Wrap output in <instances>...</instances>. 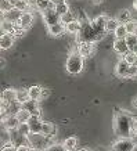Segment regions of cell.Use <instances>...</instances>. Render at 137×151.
<instances>
[{"mask_svg": "<svg viewBox=\"0 0 137 151\" xmlns=\"http://www.w3.org/2000/svg\"><path fill=\"white\" fill-rule=\"evenodd\" d=\"M133 122L134 119L128 112H116L114 115V132L118 137H130L133 130Z\"/></svg>", "mask_w": 137, "mask_h": 151, "instance_id": "cell-1", "label": "cell"}, {"mask_svg": "<svg viewBox=\"0 0 137 151\" xmlns=\"http://www.w3.org/2000/svg\"><path fill=\"white\" fill-rule=\"evenodd\" d=\"M83 67H85V58L79 54L78 50H73L65 61L67 72L71 75H79L83 71Z\"/></svg>", "mask_w": 137, "mask_h": 151, "instance_id": "cell-2", "label": "cell"}, {"mask_svg": "<svg viewBox=\"0 0 137 151\" xmlns=\"http://www.w3.org/2000/svg\"><path fill=\"white\" fill-rule=\"evenodd\" d=\"M28 140H29V146L33 148H37L39 151H44L50 146V139L46 137L42 133H31L28 136Z\"/></svg>", "mask_w": 137, "mask_h": 151, "instance_id": "cell-3", "label": "cell"}, {"mask_svg": "<svg viewBox=\"0 0 137 151\" xmlns=\"http://www.w3.org/2000/svg\"><path fill=\"white\" fill-rule=\"evenodd\" d=\"M136 144L133 143L132 137H118L112 143L111 151H133Z\"/></svg>", "mask_w": 137, "mask_h": 151, "instance_id": "cell-4", "label": "cell"}, {"mask_svg": "<svg viewBox=\"0 0 137 151\" xmlns=\"http://www.w3.org/2000/svg\"><path fill=\"white\" fill-rule=\"evenodd\" d=\"M42 15H43V21L46 22L47 27H51V25H55V24L61 22V15L57 13V10L54 9H47L44 11H42Z\"/></svg>", "mask_w": 137, "mask_h": 151, "instance_id": "cell-5", "label": "cell"}, {"mask_svg": "<svg viewBox=\"0 0 137 151\" xmlns=\"http://www.w3.org/2000/svg\"><path fill=\"white\" fill-rule=\"evenodd\" d=\"M76 50L83 58H87V57H91V55L96 54V45L91 43V42H83V43H79Z\"/></svg>", "mask_w": 137, "mask_h": 151, "instance_id": "cell-6", "label": "cell"}, {"mask_svg": "<svg viewBox=\"0 0 137 151\" xmlns=\"http://www.w3.org/2000/svg\"><path fill=\"white\" fill-rule=\"evenodd\" d=\"M22 13L24 11L15 9V7H9L7 10H4V13H3V18L9 19V21H13V22H18V19L21 18Z\"/></svg>", "mask_w": 137, "mask_h": 151, "instance_id": "cell-7", "label": "cell"}, {"mask_svg": "<svg viewBox=\"0 0 137 151\" xmlns=\"http://www.w3.org/2000/svg\"><path fill=\"white\" fill-rule=\"evenodd\" d=\"M129 68H130V64H128L123 58L119 60L116 67H115V75H116L118 78H126L128 79Z\"/></svg>", "mask_w": 137, "mask_h": 151, "instance_id": "cell-8", "label": "cell"}, {"mask_svg": "<svg viewBox=\"0 0 137 151\" xmlns=\"http://www.w3.org/2000/svg\"><path fill=\"white\" fill-rule=\"evenodd\" d=\"M42 134H44L46 137L54 139V136L57 134V128H55V125L53 122H49V121H46L43 122V126H42Z\"/></svg>", "mask_w": 137, "mask_h": 151, "instance_id": "cell-9", "label": "cell"}, {"mask_svg": "<svg viewBox=\"0 0 137 151\" xmlns=\"http://www.w3.org/2000/svg\"><path fill=\"white\" fill-rule=\"evenodd\" d=\"M15 42V36L11 35V33H1V37H0V47L1 50H9L11 49Z\"/></svg>", "mask_w": 137, "mask_h": 151, "instance_id": "cell-10", "label": "cell"}, {"mask_svg": "<svg viewBox=\"0 0 137 151\" xmlns=\"http://www.w3.org/2000/svg\"><path fill=\"white\" fill-rule=\"evenodd\" d=\"M114 51L121 55H125L126 53L130 51V49H129L128 43H126L125 39H115L114 40Z\"/></svg>", "mask_w": 137, "mask_h": 151, "instance_id": "cell-11", "label": "cell"}, {"mask_svg": "<svg viewBox=\"0 0 137 151\" xmlns=\"http://www.w3.org/2000/svg\"><path fill=\"white\" fill-rule=\"evenodd\" d=\"M3 126H4L6 130H15V129H18V126H19V121L17 119L15 114H14V115H9V116H6L4 121H3Z\"/></svg>", "mask_w": 137, "mask_h": 151, "instance_id": "cell-12", "label": "cell"}, {"mask_svg": "<svg viewBox=\"0 0 137 151\" xmlns=\"http://www.w3.org/2000/svg\"><path fill=\"white\" fill-rule=\"evenodd\" d=\"M1 100L9 103V104H11L13 101H17V89H13V87L4 89L1 93Z\"/></svg>", "mask_w": 137, "mask_h": 151, "instance_id": "cell-13", "label": "cell"}, {"mask_svg": "<svg viewBox=\"0 0 137 151\" xmlns=\"http://www.w3.org/2000/svg\"><path fill=\"white\" fill-rule=\"evenodd\" d=\"M17 24L21 25L22 28H25V29H28V28L33 24V14L31 13V11H24L22 15H21V18L18 19Z\"/></svg>", "mask_w": 137, "mask_h": 151, "instance_id": "cell-14", "label": "cell"}, {"mask_svg": "<svg viewBox=\"0 0 137 151\" xmlns=\"http://www.w3.org/2000/svg\"><path fill=\"white\" fill-rule=\"evenodd\" d=\"M47 28H49V33L51 36H55V37L61 36V35H64L67 32V27L62 22H58L55 25H51V27H47Z\"/></svg>", "mask_w": 137, "mask_h": 151, "instance_id": "cell-15", "label": "cell"}, {"mask_svg": "<svg viewBox=\"0 0 137 151\" xmlns=\"http://www.w3.org/2000/svg\"><path fill=\"white\" fill-rule=\"evenodd\" d=\"M29 126H31V130L32 133H42V126H43V121L40 119V116H36L33 115L32 118L29 119Z\"/></svg>", "mask_w": 137, "mask_h": 151, "instance_id": "cell-16", "label": "cell"}, {"mask_svg": "<svg viewBox=\"0 0 137 151\" xmlns=\"http://www.w3.org/2000/svg\"><path fill=\"white\" fill-rule=\"evenodd\" d=\"M39 100H29L27 101L25 104L22 105L24 108H27L28 111H31L32 115H36V116H40V108H39Z\"/></svg>", "mask_w": 137, "mask_h": 151, "instance_id": "cell-17", "label": "cell"}, {"mask_svg": "<svg viewBox=\"0 0 137 151\" xmlns=\"http://www.w3.org/2000/svg\"><path fill=\"white\" fill-rule=\"evenodd\" d=\"M42 90H43V87L39 86V85H33V86L28 87L29 99H31V100H40L42 99Z\"/></svg>", "mask_w": 137, "mask_h": 151, "instance_id": "cell-18", "label": "cell"}, {"mask_svg": "<svg viewBox=\"0 0 137 151\" xmlns=\"http://www.w3.org/2000/svg\"><path fill=\"white\" fill-rule=\"evenodd\" d=\"M15 116H17V119L19 121V124H22V122H29V119L32 118L33 115L31 114V111H28L27 108L21 107V108L15 112Z\"/></svg>", "mask_w": 137, "mask_h": 151, "instance_id": "cell-19", "label": "cell"}, {"mask_svg": "<svg viewBox=\"0 0 137 151\" xmlns=\"http://www.w3.org/2000/svg\"><path fill=\"white\" fill-rule=\"evenodd\" d=\"M67 27V32L68 33H72V35H79L80 33V31H82V24L79 22L78 19H75V21H72V22H69L68 25H65Z\"/></svg>", "mask_w": 137, "mask_h": 151, "instance_id": "cell-20", "label": "cell"}, {"mask_svg": "<svg viewBox=\"0 0 137 151\" xmlns=\"http://www.w3.org/2000/svg\"><path fill=\"white\" fill-rule=\"evenodd\" d=\"M29 94H28V89H17V103L19 105H24L27 101H29Z\"/></svg>", "mask_w": 137, "mask_h": 151, "instance_id": "cell-21", "label": "cell"}, {"mask_svg": "<svg viewBox=\"0 0 137 151\" xmlns=\"http://www.w3.org/2000/svg\"><path fill=\"white\" fill-rule=\"evenodd\" d=\"M115 18L118 19L121 24H126L128 21H130V19H132V13H130V10H128V9L121 10Z\"/></svg>", "mask_w": 137, "mask_h": 151, "instance_id": "cell-22", "label": "cell"}, {"mask_svg": "<svg viewBox=\"0 0 137 151\" xmlns=\"http://www.w3.org/2000/svg\"><path fill=\"white\" fill-rule=\"evenodd\" d=\"M62 146H64L68 151H73L76 147H78V137H75V136L67 137L64 142H62Z\"/></svg>", "mask_w": 137, "mask_h": 151, "instance_id": "cell-23", "label": "cell"}, {"mask_svg": "<svg viewBox=\"0 0 137 151\" xmlns=\"http://www.w3.org/2000/svg\"><path fill=\"white\" fill-rule=\"evenodd\" d=\"M114 36H115V39H125V37L128 36V29H126L125 24H119L118 28L115 29Z\"/></svg>", "mask_w": 137, "mask_h": 151, "instance_id": "cell-24", "label": "cell"}, {"mask_svg": "<svg viewBox=\"0 0 137 151\" xmlns=\"http://www.w3.org/2000/svg\"><path fill=\"white\" fill-rule=\"evenodd\" d=\"M125 40L128 43V46L130 50H136L137 49V35L136 33H128V36L125 37Z\"/></svg>", "mask_w": 137, "mask_h": 151, "instance_id": "cell-25", "label": "cell"}, {"mask_svg": "<svg viewBox=\"0 0 137 151\" xmlns=\"http://www.w3.org/2000/svg\"><path fill=\"white\" fill-rule=\"evenodd\" d=\"M119 21L116 18H108L107 19V22H105V32H115V29L118 28L119 25Z\"/></svg>", "mask_w": 137, "mask_h": 151, "instance_id": "cell-26", "label": "cell"}, {"mask_svg": "<svg viewBox=\"0 0 137 151\" xmlns=\"http://www.w3.org/2000/svg\"><path fill=\"white\" fill-rule=\"evenodd\" d=\"M17 22H13V21H9V19H1V32L3 33H11L13 32L14 27H15Z\"/></svg>", "mask_w": 137, "mask_h": 151, "instance_id": "cell-27", "label": "cell"}, {"mask_svg": "<svg viewBox=\"0 0 137 151\" xmlns=\"http://www.w3.org/2000/svg\"><path fill=\"white\" fill-rule=\"evenodd\" d=\"M123 60L128 63V64L136 65L137 64V53L136 51H133V50H130L129 53H126V54L123 55Z\"/></svg>", "mask_w": 137, "mask_h": 151, "instance_id": "cell-28", "label": "cell"}, {"mask_svg": "<svg viewBox=\"0 0 137 151\" xmlns=\"http://www.w3.org/2000/svg\"><path fill=\"white\" fill-rule=\"evenodd\" d=\"M22 136H25V137H28L31 133H32V130H31V126H29V124L28 122H22V124H19L18 129H17Z\"/></svg>", "mask_w": 137, "mask_h": 151, "instance_id": "cell-29", "label": "cell"}, {"mask_svg": "<svg viewBox=\"0 0 137 151\" xmlns=\"http://www.w3.org/2000/svg\"><path fill=\"white\" fill-rule=\"evenodd\" d=\"M75 15H73L72 11H68V13H65L61 15V22L64 24V25H68L69 22H72V21H75Z\"/></svg>", "mask_w": 137, "mask_h": 151, "instance_id": "cell-30", "label": "cell"}, {"mask_svg": "<svg viewBox=\"0 0 137 151\" xmlns=\"http://www.w3.org/2000/svg\"><path fill=\"white\" fill-rule=\"evenodd\" d=\"M55 10H57V13L60 15H62V14L68 13L69 11V6L67 1H62V3H58V4H55Z\"/></svg>", "mask_w": 137, "mask_h": 151, "instance_id": "cell-31", "label": "cell"}, {"mask_svg": "<svg viewBox=\"0 0 137 151\" xmlns=\"http://www.w3.org/2000/svg\"><path fill=\"white\" fill-rule=\"evenodd\" d=\"M44 151H68L62 144H58V143H53L50 146L47 147Z\"/></svg>", "mask_w": 137, "mask_h": 151, "instance_id": "cell-32", "label": "cell"}, {"mask_svg": "<svg viewBox=\"0 0 137 151\" xmlns=\"http://www.w3.org/2000/svg\"><path fill=\"white\" fill-rule=\"evenodd\" d=\"M25 28H22L21 25H18V24H15V27H14L13 29V32H11V35H14L15 37H18V36H22L24 33H25Z\"/></svg>", "mask_w": 137, "mask_h": 151, "instance_id": "cell-33", "label": "cell"}, {"mask_svg": "<svg viewBox=\"0 0 137 151\" xmlns=\"http://www.w3.org/2000/svg\"><path fill=\"white\" fill-rule=\"evenodd\" d=\"M126 25V29H128V33H134L137 29V21H134V19H130V21H128V22L125 24Z\"/></svg>", "mask_w": 137, "mask_h": 151, "instance_id": "cell-34", "label": "cell"}, {"mask_svg": "<svg viewBox=\"0 0 137 151\" xmlns=\"http://www.w3.org/2000/svg\"><path fill=\"white\" fill-rule=\"evenodd\" d=\"M128 79H137V64L136 65H130L128 73Z\"/></svg>", "mask_w": 137, "mask_h": 151, "instance_id": "cell-35", "label": "cell"}, {"mask_svg": "<svg viewBox=\"0 0 137 151\" xmlns=\"http://www.w3.org/2000/svg\"><path fill=\"white\" fill-rule=\"evenodd\" d=\"M1 151H15V146H14L13 143L7 142L4 146L1 147Z\"/></svg>", "mask_w": 137, "mask_h": 151, "instance_id": "cell-36", "label": "cell"}, {"mask_svg": "<svg viewBox=\"0 0 137 151\" xmlns=\"http://www.w3.org/2000/svg\"><path fill=\"white\" fill-rule=\"evenodd\" d=\"M9 103H6V101L1 100V104H0V111H1V115L6 114L7 112V110H9Z\"/></svg>", "mask_w": 137, "mask_h": 151, "instance_id": "cell-37", "label": "cell"}, {"mask_svg": "<svg viewBox=\"0 0 137 151\" xmlns=\"http://www.w3.org/2000/svg\"><path fill=\"white\" fill-rule=\"evenodd\" d=\"M29 144H19V146H15V151H29Z\"/></svg>", "mask_w": 137, "mask_h": 151, "instance_id": "cell-38", "label": "cell"}, {"mask_svg": "<svg viewBox=\"0 0 137 151\" xmlns=\"http://www.w3.org/2000/svg\"><path fill=\"white\" fill-rule=\"evenodd\" d=\"M132 107L133 108H137V94L133 96V99H132Z\"/></svg>", "mask_w": 137, "mask_h": 151, "instance_id": "cell-39", "label": "cell"}, {"mask_svg": "<svg viewBox=\"0 0 137 151\" xmlns=\"http://www.w3.org/2000/svg\"><path fill=\"white\" fill-rule=\"evenodd\" d=\"M49 94H50V92H49V90H46V89H43V90H42V99H43V97H47Z\"/></svg>", "mask_w": 137, "mask_h": 151, "instance_id": "cell-40", "label": "cell"}, {"mask_svg": "<svg viewBox=\"0 0 137 151\" xmlns=\"http://www.w3.org/2000/svg\"><path fill=\"white\" fill-rule=\"evenodd\" d=\"M130 137H132L133 143H134V144H136V146H137V133H133V134H132V136H130Z\"/></svg>", "mask_w": 137, "mask_h": 151, "instance_id": "cell-41", "label": "cell"}, {"mask_svg": "<svg viewBox=\"0 0 137 151\" xmlns=\"http://www.w3.org/2000/svg\"><path fill=\"white\" fill-rule=\"evenodd\" d=\"M133 130L134 133H137V119H134V122H133Z\"/></svg>", "mask_w": 137, "mask_h": 151, "instance_id": "cell-42", "label": "cell"}, {"mask_svg": "<svg viewBox=\"0 0 137 151\" xmlns=\"http://www.w3.org/2000/svg\"><path fill=\"white\" fill-rule=\"evenodd\" d=\"M90 1L93 4H101V3H103V0H90Z\"/></svg>", "mask_w": 137, "mask_h": 151, "instance_id": "cell-43", "label": "cell"}, {"mask_svg": "<svg viewBox=\"0 0 137 151\" xmlns=\"http://www.w3.org/2000/svg\"><path fill=\"white\" fill-rule=\"evenodd\" d=\"M54 4H58V3H62V1H65V0H51Z\"/></svg>", "mask_w": 137, "mask_h": 151, "instance_id": "cell-44", "label": "cell"}, {"mask_svg": "<svg viewBox=\"0 0 137 151\" xmlns=\"http://www.w3.org/2000/svg\"><path fill=\"white\" fill-rule=\"evenodd\" d=\"M91 151H105L104 148H101V147H96V148H93Z\"/></svg>", "mask_w": 137, "mask_h": 151, "instance_id": "cell-45", "label": "cell"}, {"mask_svg": "<svg viewBox=\"0 0 137 151\" xmlns=\"http://www.w3.org/2000/svg\"><path fill=\"white\" fill-rule=\"evenodd\" d=\"M133 7L137 10V0H134V1H133Z\"/></svg>", "mask_w": 137, "mask_h": 151, "instance_id": "cell-46", "label": "cell"}, {"mask_svg": "<svg viewBox=\"0 0 137 151\" xmlns=\"http://www.w3.org/2000/svg\"><path fill=\"white\" fill-rule=\"evenodd\" d=\"M76 151H90L89 148H79V150H76Z\"/></svg>", "mask_w": 137, "mask_h": 151, "instance_id": "cell-47", "label": "cell"}, {"mask_svg": "<svg viewBox=\"0 0 137 151\" xmlns=\"http://www.w3.org/2000/svg\"><path fill=\"white\" fill-rule=\"evenodd\" d=\"M29 151H39L37 148H33V147H29Z\"/></svg>", "mask_w": 137, "mask_h": 151, "instance_id": "cell-48", "label": "cell"}, {"mask_svg": "<svg viewBox=\"0 0 137 151\" xmlns=\"http://www.w3.org/2000/svg\"><path fill=\"white\" fill-rule=\"evenodd\" d=\"M134 33H136V35H137V29H136V32H134Z\"/></svg>", "mask_w": 137, "mask_h": 151, "instance_id": "cell-49", "label": "cell"}, {"mask_svg": "<svg viewBox=\"0 0 137 151\" xmlns=\"http://www.w3.org/2000/svg\"><path fill=\"white\" fill-rule=\"evenodd\" d=\"M6 1H7V0H6Z\"/></svg>", "mask_w": 137, "mask_h": 151, "instance_id": "cell-50", "label": "cell"}]
</instances>
